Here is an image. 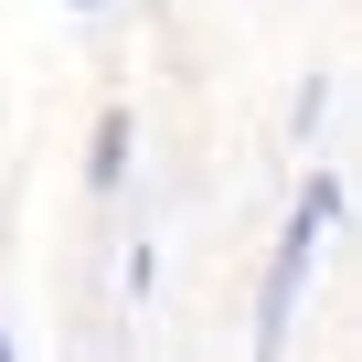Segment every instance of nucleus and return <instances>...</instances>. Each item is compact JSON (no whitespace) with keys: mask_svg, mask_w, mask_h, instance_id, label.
<instances>
[{"mask_svg":"<svg viewBox=\"0 0 362 362\" xmlns=\"http://www.w3.org/2000/svg\"><path fill=\"white\" fill-rule=\"evenodd\" d=\"M341 214V181H309V203H298V235H288V256H277V288H267V351L288 341V309H298V277H309V256H320V224Z\"/></svg>","mask_w":362,"mask_h":362,"instance_id":"obj_1","label":"nucleus"}]
</instances>
